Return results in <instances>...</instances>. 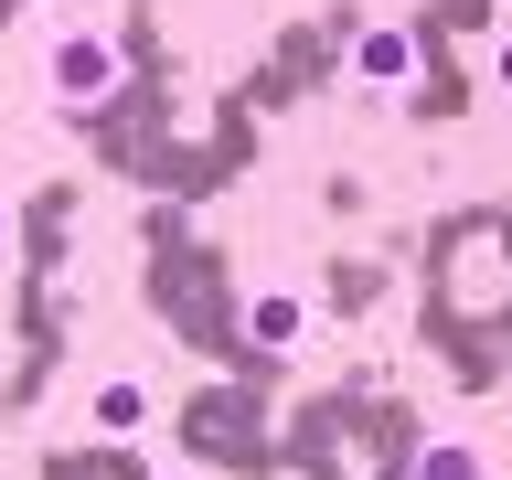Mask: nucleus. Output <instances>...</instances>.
Listing matches in <instances>:
<instances>
[{"instance_id":"nucleus-1","label":"nucleus","mask_w":512,"mask_h":480,"mask_svg":"<svg viewBox=\"0 0 512 480\" xmlns=\"http://www.w3.org/2000/svg\"><path fill=\"white\" fill-rule=\"evenodd\" d=\"M43 86H54L64 107H107V96L128 86V54L107 43V32H64L54 54H43Z\"/></svg>"},{"instance_id":"nucleus-2","label":"nucleus","mask_w":512,"mask_h":480,"mask_svg":"<svg viewBox=\"0 0 512 480\" xmlns=\"http://www.w3.org/2000/svg\"><path fill=\"white\" fill-rule=\"evenodd\" d=\"M352 75H363V86H406V75H416V32L406 22H374L363 43H352Z\"/></svg>"},{"instance_id":"nucleus-3","label":"nucleus","mask_w":512,"mask_h":480,"mask_svg":"<svg viewBox=\"0 0 512 480\" xmlns=\"http://www.w3.org/2000/svg\"><path fill=\"white\" fill-rule=\"evenodd\" d=\"M246 331H256V342H267V352H288V342H299V331H310V299H299V288H267V299H256V310H246Z\"/></svg>"},{"instance_id":"nucleus-4","label":"nucleus","mask_w":512,"mask_h":480,"mask_svg":"<svg viewBox=\"0 0 512 480\" xmlns=\"http://www.w3.org/2000/svg\"><path fill=\"white\" fill-rule=\"evenodd\" d=\"M96 427H107V438H139V427H150V384L107 374V384H96Z\"/></svg>"},{"instance_id":"nucleus-5","label":"nucleus","mask_w":512,"mask_h":480,"mask_svg":"<svg viewBox=\"0 0 512 480\" xmlns=\"http://www.w3.org/2000/svg\"><path fill=\"white\" fill-rule=\"evenodd\" d=\"M416 480H491V470H480L470 438H427V448H416Z\"/></svg>"},{"instance_id":"nucleus-6","label":"nucleus","mask_w":512,"mask_h":480,"mask_svg":"<svg viewBox=\"0 0 512 480\" xmlns=\"http://www.w3.org/2000/svg\"><path fill=\"white\" fill-rule=\"evenodd\" d=\"M502 86H512V43H502Z\"/></svg>"},{"instance_id":"nucleus-7","label":"nucleus","mask_w":512,"mask_h":480,"mask_svg":"<svg viewBox=\"0 0 512 480\" xmlns=\"http://www.w3.org/2000/svg\"><path fill=\"white\" fill-rule=\"evenodd\" d=\"M0 246H11V214H0Z\"/></svg>"}]
</instances>
